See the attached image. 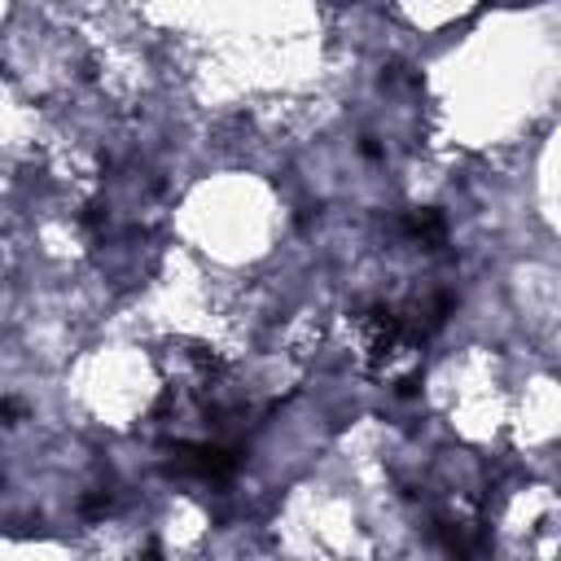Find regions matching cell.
<instances>
[{"label": "cell", "instance_id": "2", "mask_svg": "<svg viewBox=\"0 0 561 561\" xmlns=\"http://www.w3.org/2000/svg\"><path fill=\"white\" fill-rule=\"evenodd\" d=\"M403 232H408L412 241H421L425 250H438V245L447 241V224H443L438 210H408V215H403Z\"/></svg>", "mask_w": 561, "mask_h": 561}, {"label": "cell", "instance_id": "1", "mask_svg": "<svg viewBox=\"0 0 561 561\" xmlns=\"http://www.w3.org/2000/svg\"><path fill=\"white\" fill-rule=\"evenodd\" d=\"M171 469H175L180 478L224 482V478H232V469H237V451L224 447V443H188V438H180V443H175V456H171Z\"/></svg>", "mask_w": 561, "mask_h": 561}]
</instances>
